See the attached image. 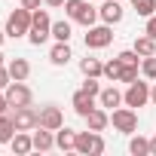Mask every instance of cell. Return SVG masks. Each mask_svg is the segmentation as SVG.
<instances>
[{
    "label": "cell",
    "instance_id": "cell-25",
    "mask_svg": "<svg viewBox=\"0 0 156 156\" xmlns=\"http://www.w3.org/2000/svg\"><path fill=\"white\" fill-rule=\"evenodd\" d=\"M76 22H80V25H86V28H92V25L98 22V9H95L92 3H86V6H83V12L76 16Z\"/></svg>",
    "mask_w": 156,
    "mask_h": 156
},
{
    "label": "cell",
    "instance_id": "cell-20",
    "mask_svg": "<svg viewBox=\"0 0 156 156\" xmlns=\"http://www.w3.org/2000/svg\"><path fill=\"white\" fill-rule=\"evenodd\" d=\"M16 122H12V113H0V144H9L16 138Z\"/></svg>",
    "mask_w": 156,
    "mask_h": 156
},
{
    "label": "cell",
    "instance_id": "cell-21",
    "mask_svg": "<svg viewBox=\"0 0 156 156\" xmlns=\"http://www.w3.org/2000/svg\"><path fill=\"white\" fill-rule=\"evenodd\" d=\"M129 153H132V156H150V138L132 135V141H129Z\"/></svg>",
    "mask_w": 156,
    "mask_h": 156
},
{
    "label": "cell",
    "instance_id": "cell-19",
    "mask_svg": "<svg viewBox=\"0 0 156 156\" xmlns=\"http://www.w3.org/2000/svg\"><path fill=\"white\" fill-rule=\"evenodd\" d=\"M73 144H76V132L67 129V126H61V129L55 132V147H58V150H73Z\"/></svg>",
    "mask_w": 156,
    "mask_h": 156
},
{
    "label": "cell",
    "instance_id": "cell-38",
    "mask_svg": "<svg viewBox=\"0 0 156 156\" xmlns=\"http://www.w3.org/2000/svg\"><path fill=\"white\" fill-rule=\"evenodd\" d=\"M150 101H153V104H156V83H153V86H150Z\"/></svg>",
    "mask_w": 156,
    "mask_h": 156
},
{
    "label": "cell",
    "instance_id": "cell-15",
    "mask_svg": "<svg viewBox=\"0 0 156 156\" xmlns=\"http://www.w3.org/2000/svg\"><path fill=\"white\" fill-rule=\"evenodd\" d=\"M70 58H73L70 46H67V43H61V40H55V46L49 49V61H52L55 67H61V64H67Z\"/></svg>",
    "mask_w": 156,
    "mask_h": 156
},
{
    "label": "cell",
    "instance_id": "cell-34",
    "mask_svg": "<svg viewBox=\"0 0 156 156\" xmlns=\"http://www.w3.org/2000/svg\"><path fill=\"white\" fill-rule=\"evenodd\" d=\"M12 107H9V101H6V92L0 89V113H9Z\"/></svg>",
    "mask_w": 156,
    "mask_h": 156
},
{
    "label": "cell",
    "instance_id": "cell-32",
    "mask_svg": "<svg viewBox=\"0 0 156 156\" xmlns=\"http://www.w3.org/2000/svg\"><path fill=\"white\" fill-rule=\"evenodd\" d=\"M12 83V76H9V70H6V64H0V89H6Z\"/></svg>",
    "mask_w": 156,
    "mask_h": 156
},
{
    "label": "cell",
    "instance_id": "cell-10",
    "mask_svg": "<svg viewBox=\"0 0 156 156\" xmlns=\"http://www.w3.org/2000/svg\"><path fill=\"white\" fill-rule=\"evenodd\" d=\"M40 126L49 129V132H58V129L64 126V113H61L55 104H46V107H40Z\"/></svg>",
    "mask_w": 156,
    "mask_h": 156
},
{
    "label": "cell",
    "instance_id": "cell-4",
    "mask_svg": "<svg viewBox=\"0 0 156 156\" xmlns=\"http://www.w3.org/2000/svg\"><path fill=\"white\" fill-rule=\"evenodd\" d=\"M110 122H113V129L122 132V135H135V132H138V113H135V107H129V104L110 110Z\"/></svg>",
    "mask_w": 156,
    "mask_h": 156
},
{
    "label": "cell",
    "instance_id": "cell-33",
    "mask_svg": "<svg viewBox=\"0 0 156 156\" xmlns=\"http://www.w3.org/2000/svg\"><path fill=\"white\" fill-rule=\"evenodd\" d=\"M144 34H150V37L156 40V12H153V16L147 19V25H144Z\"/></svg>",
    "mask_w": 156,
    "mask_h": 156
},
{
    "label": "cell",
    "instance_id": "cell-22",
    "mask_svg": "<svg viewBox=\"0 0 156 156\" xmlns=\"http://www.w3.org/2000/svg\"><path fill=\"white\" fill-rule=\"evenodd\" d=\"M80 70H83V76H104V64L98 58H83Z\"/></svg>",
    "mask_w": 156,
    "mask_h": 156
},
{
    "label": "cell",
    "instance_id": "cell-7",
    "mask_svg": "<svg viewBox=\"0 0 156 156\" xmlns=\"http://www.w3.org/2000/svg\"><path fill=\"white\" fill-rule=\"evenodd\" d=\"M12 122L19 132H31L40 126V110H34L31 104L28 107H12Z\"/></svg>",
    "mask_w": 156,
    "mask_h": 156
},
{
    "label": "cell",
    "instance_id": "cell-31",
    "mask_svg": "<svg viewBox=\"0 0 156 156\" xmlns=\"http://www.w3.org/2000/svg\"><path fill=\"white\" fill-rule=\"evenodd\" d=\"M138 70H141V67H122L119 83H135V80H138Z\"/></svg>",
    "mask_w": 156,
    "mask_h": 156
},
{
    "label": "cell",
    "instance_id": "cell-6",
    "mask_svg": "<svg viewBox=\"0 0 156 156\" xmlns=\"http://www.w3.org/2000/svg\"><path fill=\"white\" fill-rule=\"evenodd\" d=\"M147 101H150V83L135 80V83H129V89L122 92V104H129V107H144Z\"/></svg>",
    "mask_w": 156,
    "mask_h": 156
},
{
    "label": "cell",
    "instance_id": "cell-28",
    "mask_svg": "<svg viewBox=\"0 0 156 156\" xmlns=\"http://www.w3.org/2000/svg\"><path fill=\"white\" fill-rule=\"evenodd\" d=\"M116 58L122 61V67H141V55H138L135 49H126V52H119Z\"/></svg>",
    "mask_w": 156,
    "mask_h": 156
},
{
    "label": "cell",
    "instance_id": "cell-27",
    "mask_svg": "<svg viewBox=\"0 0 156 156\" xmlns=\"http://www.w3.org/2000/svg\"><path fill=\"white\" fill-rule=\"evenodd\" d=\"M132 6H135V12H138V16L150 19V16L156 12V0H132Z\"/></svg>",
    "mask_w": 156,
    "mask_h": 156
},
{
    "label": "cell",
    "instance_id": "cell-2",
    "mask_svg": "<svg viewBox=\"0 0 156 156\" xmlns=\"http://www.w3.org/2000/svg\"><path fill=\"white\" fill-rule=\"evenodd\" d=\"M73 150L76 153H83V156H101L104 150H107V144H104V138H101V132H76V144H73Z\"/></svg>",
    "mask_w": 156,
    "mask_h": 156
},
{
    "label": "cell",
    "instance_id": "cell-13",
    "mask_svg": "<svg viewBox=\"0 0 156 156\" xmlns=\"http://www.w3.org/2000/svg\"><path fill=\"white\" fill-rule=\"evenodd\" d=\"M6 70H9V76H12V80H28V76H31V64H28V58H9L6 61Z\"/></svg>",
    "mask_w": 156,
    "mask_h": 156
},
{
    "label": "cell",
    "instance_id": "cell-16",
    "mask_svg": "<svg viewBox=\"0 0 156 156\" xmlns=\"http://www.w3.org/2000/svg\"><path fill=\"white\" fill-rule=\"evenodd\" d=\"M98 104H101V107H107V110H116V107L122 104V92H119L116 86H107V89H101Z\"/></svg>",
    "mask_w": 156,
    "mask_h": 156
},
{
    "label": "cell",
    "instance_id": "cell-5",
    "mask_svg": "<svg viewBox=\"0 0 156 156\" xmlns=\"http://www.w3.org/2000/svg\"><path fill=\"white\" fill-rule=\"evenodd\" d=\"M3 92H6V101H9V107H28V104L34 101V92H31V89H28L22 80H12V83L3 89Z\"/></svg>",
    "mask_w": 156,
    "mask_h": 156
},
{
    "label": "cell",
    "instance_id": "cell-26",
    "mask_svg": "<svg viewBox=\"0 0 156 156\" xmlns=\"http://www.w3.org/2000/svg\"><path fill=\"white\" fill-rule=\"evenodd\" d=\"M52 37L61 40V43H67L70 40V22H64V19L61 22H52Z\"/></svg>",
    "mask_w": 156,
    "mask_h": 156
},
{
    "label": "cell",
    "instance_id": "cell-3",
    "mask_svg": "<svg viewBox=\"0 0 156 156\" xmlns=\"http://www.w3.org/2000/svg\"><path fill=\"white\" fill-rule=\"evenodd\" d=\"M31 19H34V12L31 9H25V6H19V9H12L9 12V19H6V37H12V40H19V37H25L28 31H31Z\"/></svg>",
    "mask_w": 156,
    "mask_h": 156
},
{
    "label": "cell",
    "instance_id": "cell-8",
    "mask_svg": "<svg viewBox=\"0 0 156 156\" xmlns=\"http://www.w3.org/2000/svg\"><path fill=\"white\" fill-rule=\"evenodd\" d=\"M113 43V31L110 25H92L89 34H86V49H104Z\"/></svg>",
    "mask_w": 156,
    "mask_h": 156
},
{
    "label": "cell",
    "instance_id": "cell-36",
    "mask_svg": "<svg viewBox=\"0 0 156 156\" xmlns=\"http://www.w3.org/2000/svg\"><path fill=\"white\" fill-rule=\"evenodd\" d=\"M46 6H52V9H58V6H64V0H43Z\"/></svg>",
    "mask_w": 156,
    "mask_h": 156
},
{
    "label": "cell",
    "instance_id": "cell-29",
    "mask_svg": "<svg viewBox=\"0 0 156 156\" xmlns=\"http://www.w3.org/2000/svg\"><path fill=\"white\" fill-rule=\"evenodd\" d=\"M141 73L147 76V80H156V55L141 58Z\"/></svg>",
    "mask_w": 156,
    "mask_h": 156
},
{
    "label": "cell",
    "instance_id": "cell-24",
    "mask_svg": "<svg viewBox=\"0 0 156 156\" xmlns=\"http://www.w3.org/2000/svg\"><path fill=\"white\" fill-rule=\"evenodd\" d=\"M86 3H89V0H64V16H67L70 22H76V16L83 12Z\"/></svg>",
    "mask_w": 156,
    "mask_h": 156
},
{
    "label": "cell",
    "instance_id": "cell-1",
    "mask_svg": "<svg viewBox=\"0 0 156 156\" xmlns=\"http://www.w3.org/2000/svg\"><path fill=\"white\" fill-rule=\"evenodd\" d=\"M49 37H52V19H49V12H46V9H34L31 31H28V40H31V46H43Z\"/></svg>",
    "mask_w": 156,
    "mask_h": 156
},
{
    "label": "cell",
    "instance_id": "cell-17",
    "mask_svg": "<svg viewBox=\"0 0 156 156\" xmlns=\"http://www.w3.org/2000/svg\"><path fill=\"white\" fill-rule=\"evenodd\" d=\"M9 147H12L16 156H25V153L34 150V135H28V132H16V138L9 141Z\"/></svg>",
    "mask_w": 156,
    "mask_h": 156
},
{
    "label": "cell",
    "instance_id": "cell-11",
    "mask_svg": "<svg viewBox=\"0 0 156 156\" xmlns=\"http://www.w3.org/2000/svg\"><path fill=\"white\" fill-rule=\"evenodd\" d=\"M83 119H86V129H92V132H104V129L110 126V110L98 104V107H95V110H89Z\"/></svg>",
    "mask_w": 156,
    "mask_h": 156
},
{
    "label": "cell",
    "instance_id": "cell-9",
    "mask_svg": "<svg viewBox=\"0 0 156 156\" xmlns=\"http://www.w3.org/2000/svg\"><path fill=\"white\" fill-rule=\"evenodd\" d=\"M122 16H126L122 0H104V3L98 6V19H101L104 25H119V22H122Z\"/></svg>",
    "mask_w": 156,
    "mask_h": 156
},
{
    "label": "cell",
    "instance_id": "cell-18",
    "mask_svg": "<svg viewBox=\"0 0 156 156\" xmlns=\"http://www.w3.org/2000/svg\"><path fill=\"white\" fill-rule=\"evenodd\" d=\"M132 49H135L141 58H147V55H156V40H153L150 34H141V37H135Z\"/></svg>",
    "mask_w": 156,
    "mask_h": 156
},
{
    "label": "cell",
    "instance_id": "cell-37",
    "mask_svg": "<svg viewBox=\"0 0 156 156\" xmlns=\"http://www.w3.org/2000/svg\"><path fill=\"white\" fill-rule=\"evenodd\" d=\"M150 156H156V138H150Z\"/></svg>",
    "mask_w": 156,
    "mask_h": 156
},
{
    "label": "cell",
    "instance_id": "cell-12",
    "mask_svg": "<svg viewBox=\"0 0 156 156\" xmlns=\"http://www.w3.org/2000/svg\"><path fill=\"white\" fill-rule=\"evenodd\" d=\"M70 107L80 113V116H86L89 110H95V95H89L86 89H76L73 98H70Z\"/></svg>",
    "mask_w": 156,
    "mask_h": 156
},
{
    "label": "cell",
    "instance_id": "cell-14",
    "mask_svg": "<svg viewBox=\"0 0 156 156\" xmlns=\"http://www.w3.org/2000/svg\"><path fill=\"white\" fill-rule=\"evenodd\" d=\"M52 147H55V132H49V129L37 126V132H34V150H40V153H49Z\"/></svg>",
    "mask_w": 156,
    "mask_h": 156
},
{
    "label": "cell",
    "instance_id": "cell-39",
    "mask_svg": "<svg viewBox=\"0 0 156 156\" xmlns=\"http://www.w3.org/2000/svg\"><path fill=\"white\" fill-rule=\"evenodd\" d=\"M3 40H6V31H0V46H3Z\"/></svg>",
    "mask_w": 156,
    "mask_h": 156
},
{
    "label": "cell",
    "instance_id": "cell-30",
    "mask_svg": "<svg viewBox=\"0 0 156 156\" xmlns=\"http://www.w3.org/2000/svg\"><path fill=\"white\" fill-rule=\"evenodd\" d=\"M80 89H86V92H89V95H95V98L101 95V86H98V76H86V83H83Z\"/></svg>",
    "mask_w": 156,
    "mask_h": 156
},
{
    "label": "cell",
    "instance_id": "cell-23",
    "mask_svg": "<svg viewBox=\"0 0 156 156\" xmlns=\"http://www.w3.org/2000/svg\"><path fill=\"white\" fill-rule=\"evenodd\" d=\"M119 73H122V61H119V58H113V61H107V64H104V80L119 83Z\"/></svg>",
    "mask_w": 156,
    "mask_h": 156
},
{
    "label": "cell",
    "instance_id": "cell-40",
    "mask_svg": "<svg viewBox=\"0 0 156 156\" xmlns=\"http://www.w3.org/2000/svg\"><path fill=\"white\" fill-rule=\"evenodd\" d=\"M0 64H3V52H0Z\"/></svg>",
    "mask_w": 156,
    "mask_h": 156
},
{
    "label": "cell",
    "instance_id": "cell-35",
    "mask_svg": "<svg viewBox=\"0 0 156 156\" xmlns=\"http://www.w3.org/2000/svg\"><path fill=\"white\" fill-rule=\"evenodd\" d=\"M40 3H43V0H22V6H25V9H31V12H34V9H40Z\"/></svg>",
    "mask_w": 156,
    "mask_h": 156
}]
</instances>
